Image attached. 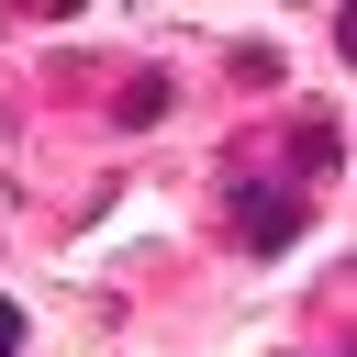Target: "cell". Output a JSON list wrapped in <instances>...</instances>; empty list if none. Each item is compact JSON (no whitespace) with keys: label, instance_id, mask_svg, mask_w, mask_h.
<instances>
[{"label":"cell","instance_id":"obj_1","mask_svg":"<svg viewBox=\"0 0 357 357\" xmlns=\"http://www.w3.org/2000/svg\"><path fill=\"white\" fill-rule=\"evenodd\" d=\"M245 234H257V245H290V234H301V201L257 190V201H245Z\"/></svg>","mask_w":357,"mask_h":357},{"label":"cell","instance_id":"obj_2","mask_svg":"<svg viewBox=\"0 0 357 357\" xmlns=\"http://www.w3.org/2000/svg\"><path fill=\"white\" fill-rule=\"evenodd\" d=\"M11 346H22V301H0V357H11Z\"/></svg>","mask_w":357,"mask_h":357}]
</instances>
